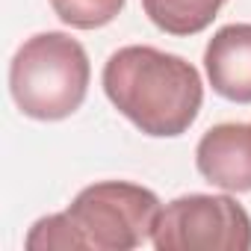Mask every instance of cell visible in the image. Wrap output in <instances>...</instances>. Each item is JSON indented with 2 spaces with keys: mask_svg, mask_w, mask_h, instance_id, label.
<instances>
[{
  "mask_svg": "<svg viewBox=\"0 0 251 251\" xmlns=\"http://www.w3.org/2000/svg\"><path fill=\"white\" fill-rule=\"evenodd\" d=\"M89 77V56L77 39L68 33H39L12 56L9 92L27 118L62 121L83 106Z\"/></svg>",
  "mask_w": 251,
  "mask_h": 251,
  "instance_id": "cell-2",
  "label": "cell"
},
{
  "mask_svg": "<svg viewBox=\"0 0 251 251\" xmlns=\"http://www.w3.org/2000/svg\"><path fill=\"white\" fill-rule=\"evenodd\" d=\"M151 245L157 251H248L251 219L230 195H180L160 210Z\"/></svg>",
  "mask_w": 251,
  "mask_h": 251,
  "instance_id": "cell-4",
  "label": "cell"
},
{
  "mask_svg": "<svg viewBox=\"0 0 251 251\" xmlns=\"http://www.w3.org/2000/svg\"><path fill=\"white\" fill-rule=\"evenodd\" d=\"M195 166L201 177L225 192H251V124H216L198 148Z\"/></svg>",
  "mask_w": 251,
  "mask_h": 251,
  "instance_id": "cell-5",
  "label": "cell"
},
{
  "mask_svg": "<svg viewBox=\"0 0 251 251\" xmlns=\"http://www.w3.org/2000/svg\"><path fill=\"white\" fill-rule=\"evenodd\" d=\"M204 68L216 95L233 103H251V24L216 30L204 50Z\"/></svg>",
  "mask_w": 251,
  "mask_h": 251,
  "instance_id": "cell-6",
  "label": "cell"
},
{
  "mask_svg": "<svg viewBox=\"0 0 251 251\" xmlns=\"http://www.w3.org/2000/svg\"><path fill=\"white\" fill-rule=\"evenodd\" d=\"M160 198L127 180H100L77 192L65 210L86 251H133L154 236Z\"/></svg>",
  "mask_w": 251,
  "mask_h": 251,
  "instance_id": "cell-3",
  "label": "cell"
},
{
  "mask_svg": "<svg viewBox=\"0 0 251 251\" xmlns=\"http://www.w3.org/2000/svg\"><path fill=\"white\" fill-rule=\"evenodd\" d=\"M227 0H142L151 24L169 36H195L213 24Z\"/></svg>",
  "mask_w": 251,
  "mask_h": 251,
  "instance_id": "cell-7",
  "label": "cell"
},
{
  "mask_svg": "<svg viewBox=\"0 0 251 251\" xmlns=\"http://www.w3.org/2000/svg\"><path fill=\"white\" fill-rule=\"evenodd\" d=\"M127 0H50L56 18L74 30H98L115 21Z\"/></svg>",
  "mask_w": 251,
  "mask_h": 251,
  "instance_id": "cell-8",
  "label": "cell"
},
{
  "mask_svg": "<svg viewBox=\"0 0 251 251\" xmlns=\"http://www.w3.org/2000/svg\"><path fill=\"white\" fill-rule=\"evenodd\" d=\"M109 103L145 136L172 139L192 127L204 103V83L192 62L148 45H127L103 65Z\"/></svg>",
  "mask_w": 251,
  "mask_h": 251,
  "instance_id": "cell-1",
  "label": "cell"
}]
</instances>
